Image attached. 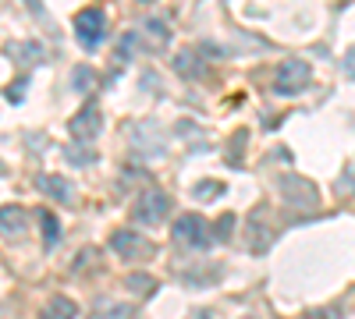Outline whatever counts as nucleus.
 I'll return each instance as SVG.
<instances>
[{"mask_svg":"<svg viewBox=\"0 0 355 319\" xmlns=\"http://www.w3.org/2000/svg\"><path fill=\"white\" fill-rule=\"evenodd\" d=\"M192 196H196L199 202H206V199H214V196H220V185H217V181H206V185H196V188H192Z\"/></svg>","mask_w":355,"mask_h":319,"instance_id":"f3484780","label":"nucleus"},{"mask_svg":"<svg viewBox=\"0 0 355 319\" xmlns=\"http://www.w3.org/2000/svg\"><path fill=\"white\" fill-rule=\"evenodd\" d=\"M146 4H150V0H146Z\"/></svg>","mask_w":355,"mask_h":319,"instance_id":"b1692460","label":"nucleus"},{"mask_svg":"<svg viewBox=\"0 0 355 319\" xmlns=\"http://www.w3.org/2000/svg\"><path fill=\"white\" fill-rule=\"evenodd\" d=\"M245 319H256V316H245Z\"/></svg>","mask_w":355,"mask_h":319,"instance_id":"5701e85b","label":"nucleus"},{"mask_svg":"<svg viewBox=\"0 0 355 319\" xmlns=\"http://www.w3.org/2000/svg\"><path fill=\"white\" fill-rule=\"evenodd\" d=\"M39 191H43V196H50V199H57V202H68V196H71L68 181L57 178V174H43V178H39Z\"/></svg>","mask_w":355,"mask_h":319,"instance_id":"9b49d317","label":"nucleus"},{"mask_svg":"<svg viewBox=\"0 0 355 319\" xmlns=\"http://www.w3.org/2000/svg\"><path fill=\"white\" fill-rule=\"evenodd\" d=\"M135 316V305L132 302H114V298H100L93 305L89 319H132Z\"/></svg>","mask_w":355,"mask_h":319,"instance_id":"1a4fd4ad","label":"nucleus"},{"mask_svg":"<svg viewBox=\"0 0 355 319\" xmlns=\"http://www.w3.org/2000/svg\"><path fill=\"white\" fill-rule=\"evenodd\" d=\"M0 174H8V167H4V163H0Z\"/></svg>","mask_w":355,"mask_h":319,"instance_id":"4be33fe9","label":"nucleus"},{"mask_svg":"<svg viewBox=\"0 0 355 319\" xmlns=\"http://www.w3.org/2000/svg\"><path fill=\"white\" fill-rule=\"evenodd\" d=\"M25 227H29V217H25L22 206H14V202L0 206V234H8L11 241H18L25 234Z\"/></svg>","mask_w":355,"mask_h":319,"instance_id":"6e6552de","label":"nucleus"},{"mask_svg":"<svg viewBox=\"0 0 355 319\" xmlns=\"http://www.w3.org/2000/svg\"><path fill=\"white\" fill-rule=\"evenodd\" d=\"M75 32H78L82 47L96 50L103 43V36H107V18H103V11H96V8H86V11H78V18H75Z\"/></svg>","mask_w":355,"mask_h":319,"instance_id":"39448f33","label":"nucleus"},{"mask_svg":"<svg viewBox=\"0 0 355 319\" xmlns=\"http://www.w3.org/2000/svg\"><path fill=\"white\" fill-rule=\"evenodd\" d=\"M25 89H29V75H22V78H18V82H11L4 96H8L11 103H22V99H25Z\"/></svg>","mask_w":355,"mask_h":319,"instance_id":"2eb2a0df","label":"nucleus"},{"mask_svg":"<svg viewBox=\"0 0 355 319\" xmlns=\"http://www.w3.org/2000/svg\"><path fill=\"white\" fill-rule=\"evenodd\" d=\"M281 191H284V199H288L291 206H299V209L317 206V188H312L309 181H302V178H284V181H281Z\"/></svg>","mask_w":355,"mask_h":319,"instance_id":"0eeeda50","label":"nucleus"},{"mask_svg":"<svg viewBox=\"0 0 355 319\" xmlns=\"http://www.w3.org/2000/svg\"><path fill=\"white\" fill-rule=\"evenodd\" d=\"M128 287H132V291H142V294H153V291H157V281H153L150 273H132V276H128Z\"/></svg>","mask_w":355,"mask_h":319,"instance_id":"4468645a","label":"nucleus"},{"mask_svg":"<svg viewBox=\"0 0 355 319\" xmlns=\"http://www.w3.org/2000/svg\"><path fill=\"white\" fill-rule=\"evenodd\" d=\"M309 78H312V68H309V64L299 60V57H291V60H284L281 68H277V75H274V89H277L281 96L302 93L306 85H309Z\"/></svg>","mask_w":355,"mask_h":319,"instance_id":"f03ea898","label":"nucleus"},{"mask_svg":"<svg viewBox=\"0 0 355 319\" xmlns=\"http://www.w3.org/2000/svg\"><path fill=\"white\" fill-rule=\"evenodd\" d=\"M192 319H210V316H206V312H199V316H192Z\"/></svg>","mask_w":355,"mask_h":319,"instance_id":"412c9836","label":"nucleus"},{"mask_svg":"<svg viewBox=\"0 0 355 319\" xmlns=\"http://www.w3.org/2000/svg\"><path fill=\"white\" fill-rule=\"evenodd\" d=\"M231 231H235V213H220V220H217V241H227V238H231Z\"/></svg>","mask_w":355,"mask_h":319,"instance_id":"dca6fc26","label":"nucleus"},{"mask_svg":"<svg viewBox=\"0 0 355 319\" xmlns=\"http://www.w3.org/2000/svg\"><path fill=\"white\" fill-rule=\"evenodd\" d=\"M174 241L185 248H206L210 245V227L199 213H181L174 220Z\"/></svg>","mask_w":355,"mask_h":319,"instance_id":"7ed1b4c3","label":"nucleus"},{"mask_svg":"<svg viewBox=\"0 0 355 319\" xmlns=\"http://www.w3.org/2000/svg\"><path fill=\"white\" fill-rule=\"evenodd\" d=\"M8 54H11V57H14V54H22L25 60H43V50H39V47H18V43H11Z\"/></svg>","mask_w":355,"mask_h":319,"instance_id":"6ab92c4d","label":"nucleus"},{"mask_svg":"<svg viewBox=\"0 0 355 319\" xmlns=\"http://www.w3.org/2000/svg\"><path fill=\"white\" fill-rule=\"evenodd\" d=\"M249 238H253V241H249L253 252H266L270 248V231L263 224H256V213H253V220H249Z\"/></svg>","mask_w":355,"mask_h":319,"instance_id":"ddd939ff","label":"nucleus"},{"mask_svg":"<svg viewBox=\"0 0 355 319\" xmlns=\"http://www.w3.org/2000/svg\"><path fill=\"white\" fill-rule=\"evenodd\" d=\"M39 227H43V245H47V248H54V245L60 241V224H57V217H54L50 209L39 213Z\"/></svg>","mask_w":355,"mask_h":319,"instance_id":"f8f14e48","label":"nucleus"},{"mask_svg":"<svg viewBox=\"0 0 355 319\" xmlns=\"http://www.w3.org/2000/svg\"><path fill=\"white\" fill-rule=\"evenodd\" d=\"M111 248L121 255V259H128V263H142V259H150L153 255V245L142 238V234L128 231V227H121L111 234Z\"/></svg>","mask_w":355,"mask_h":319,"instance_id":"20e7f679","label":"nucleus"},{"mask_svg":"<svg viewBox=\"0 0 355 319\" xmlns=\"http://www.w3.org/2000/svg\"><path fill=\"white\" fill-rule=\"evenodd\" d=\"M135 220L142 224V227H157V224H163L167 220V213H171V196L167 191H160V188H146L142 196L135 199Z\"/></svg>","mask_w":355,"mask_h":319,"instance_id":"f257e3e1","label":"nucleus"},{"mask_svg":"<svg viewBox=\"0 0 355 319\" xmlns=\"http://www.w3.org/2000/svg\"><path fill=\"white\" fill-rule=\"evenodd\" d=\"M75 85H78V89H89V85H93V71L89 68H78L75 71Z\"/></svg>","mask_w":355,"mask_h":319,"instance_id":"aec40b11","label":"nucleus"},{"mask_svg":"<svg viewBox=\"0 0 355 319\" xmlns=\"http://www.w3.org/2000/svg\"><path fill=\"white\" fill-rule=\"evenodd\" d=\"M39 319H78V305L71 302L68 294H57V298H50V302L43 305Z\"/></svg>","mask_w":355,"mask_h":319,"instance_id":"9d476101","label":"nucleus"},{"mask_svg":"<svg viewBox=\"0 0 355 319\" xmlns=\"http://www.w3.org/2000/svg\"><path fill=\"white\" fill-rule=\"evenodd\" d=\"M71 135L78 139V142H93L100 132H103V114H100V106L96 103H86L82 110L71 117Z\"/></svg>","mask_w":355,"mask_h":319,"instance_id":"423d86ee","label":"nucleus"},{"mask_svg":"<svg viewBox=\"0 0 355 319\" xmlns=\"http://www.w3.org/2000/svg\"><path fill=\"white\" fill-rule=\"evenodd\" d=\"M178 71H181L185 78H196V75H199V71L192 68V50H181V54H178Z\"/></svg>","mask_w":355,"mask_h":319,"instance_id":"a211bd4d","label":"nucleus"}]
</instances>
